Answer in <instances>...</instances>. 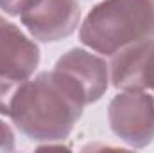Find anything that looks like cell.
I'll list each match as a JSON object with an SVG mask.
<instances>
[{
	"label": "cell",
	"instance_id": "obj_2",
	"mask_svg": "<svg viewBox=\"0 0 154 153\" xmlns=\"http://www.w3.org/2000/svg\"><path fill=\"white\" fill-rule=\"evenodd\" d=\"M149 38H154V0H104L81 27V41L106 56Z\"/></svg>",
	"mask_w": 154,
	"mask_h": 153
},
{
	"label": "cell",
	"instance_id": "obj_3",
	"mask_svg": "<svg viewBox=\"0 0 154 153\" xmlns=\"http://www.w3.org/2000/svg\"><path fill=\"white\" fill-rule=\"evenodd\" d=\"M108 117L118 139L143 148L154 139V97L143 90H124L109 103Z\"/></svg>",
	"mask_w": 154,
	"mask_h": 153
},
{
	"label": "cell",
	"instance_id": "obj_5",
	"mask_svg": "<svg viewBox=\"0 0 154 153\" xmlns=\"http://www.w3.org/2000/svg\"><path fill=\"white\" fill-rule=\"evenodd\" d=\"M54 70L75 86L84 105L99 101L109 85L108 63L84 49H70L57 60Z\"/></svg>",
	"mask_w": 154,
	"mask_h": 153
},
{
	"label": "cell",
	"instance_id": "obj_10",
	"mask_svg": "<svg viewBox=\"0 0 154 153\" xmlns=\"http://www.w3.org/2000/svg\"><path fill=\"white\" fill-rule=\"evenodd\" d=\"M14 150V135L13 130L0 121V151H13Z\"/></svg>",
	"mask_w": 154,
	"mask_h": 153
},
{
	"label": "cell",
	"instance_id": "obj_6",
	"mask_svg": "<svg viewBox=\"0 0 154 153\" xmlns=\"http://www.w3.org/2000/svg\"><path fill=\"white\" fill-rule=\"evenodd\" d=\"M111 81L120 90H154V38L118 49L111 61Z\"/></svg>",
	"mask_w": 154,
	"mask_h": 153
},
{
	"label": "cell",
	"instance_id": "obj_1",
	"mask_svg": "<svg viewBox=\"0 0 154 153\" xmlns=\"http://www.w3.org/2000/svg\"><path fill=\"white\" fill-rule=\"evenodd\" d=\"M84 106L75 86L57 70H52L25 79L18 86L9 117L27 137L54 142L70 135Z\"/></svg>",
	"mask_w": 154,
	"mask_h": 153
},
{
	"label": "cell",
	"instance_id": "obj_8",
	"mask_svg": "<svg viewBox=\"0 0 154 153\" xmlns=\"http://www.w3.org/2000/svg\"><path fill=\"white\" fill-rule=\"evenodd\" d=\"M22 83L23 81L0 76V114L2 115H9L13 97H14V94H16V90Z\"/></svg>",
	"mask_w": 154,
	"mask_h": 153
},
{
	"label": "cell",
	"instance_id": "obj_9",
	"mask_svg": "<svg viewBox=\"0 0 154 153\" xmlns=\"http://www.w3.org/2000/svg\"><path fill=\"white\" fill-rule=\"evenodd\" d=\"M38 2L39 0H0V7L11 16H20L23 11L31 9Z\"/></svg>",
	"mask_w": 154,
	"mask_h": 153
},
{
	"label": "cell",
	"instance_id": "obj_7",
	"mask_svg": "<svg viewBox=\"0 0 154 153\" xmlns=\"http://www.w3.org/2000/svg\"><path fill=\"white\" fill-rule=\"evenodd\" d=\"M39 63L38 45L0 16V76L25 81Z\"/></svg>",
	"mask_w": 154,
	"mask_h": 153
},
{
	"label": "cell",
	"instance_id": "obj_4",
	"mask_svg": "<svg viewBox=\"0 0 154 153\" xmlns=\"http://www.w3.org/2000/svg\"><path fill=\"white\" fill-rule=\"evenodd\" d=\"M22 24L39 41H59L77 29L81 9L75 0H39L20 15Z\"/></svg>",
	"mask_w": 154,
	"mask_h": 153
}]
</instances>
